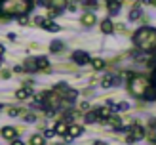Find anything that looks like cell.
<instances>
[{
  "mask_svg": "<svg viewBox=\"0 0 156 145\" xmlns=\"http://www.w3.org/2000/svg\"><path fill=\"white\" fill-rule=\"evenodd\" d=\"M151 4H154V6H156V0H151Z\"/></svg>",
  "mask_w": 156,
  "mask_h": 145,
  "instance_id": "obj_41",
  "label": "cell"
},
{
  "mask_svg": "<svg viewBox=\"0 0 156 145\" xmlns=\"http://www.w3.org/2000/svg\"><path fill=\"white\" fill-rule=\"evenodd\" d=\"M34 23H36L38 27H46V23H48V19H46V17H42V15H36V17H34Z\"/></svg>",
  "mask_w": 156,
  "mask_h": 145,
  "instance_id": "obj_27",
  "label": "cell"
},
{
  "mask_svg": "<svg viewBox=\"0 0 156 145\" xmlns=\"http://www.w3.org/2000/svg\"><path fill=\"white\" fill-rule=\"evenodd\" d=\"M143 99H147V101H154V99H156V86H154V84L147 86L145 94H143Z\"/></svg>",
  "mask_w": 156,
  "mask_h": 145,
  "instance_id": "obj_10",
  "label": "cell"
},
{
  "mask_svg": "<svg viewBox=\"0 0 156 145\" xmlns=\"http://www.w3.org/2000/svg\"><path fill=\"white\" fill-rule=\"evenodd\" d=\"M114 84H118L116 78H114V74H107L105 78L101 80V86H103V88H111V86H114Z\"/></svg>",
  "mask_w": 156,
  "mask_h": 145,
  "instance_id": "obj_17",
  "label": "cell"
},
{
  "mask_svg": "<svg viewBox=\"0 0 156 145\" xmlns=\"http://www.w3.org/2000/svg\"><path fill=\"white\" fill-rule=\"evenodd\" d=\"M25 120H27V122H34V120H36V117H34V114H27Z\"/></svg>",
  "mask_w": 156,
  "mask_h": 145,
  "instance_id": "obj_33",
  "label": "cell"
},
{
  "mask_svg": "<svg viewBox=\"0 0 156 145\" xmlns=\"http://www.w3.org/2000/svg\"><path fill=\"white\" fill-rule=\"evenodd\" d=\"M50 48H51V52H61V50H63V44H61L59 40H55V42H51V46H50Z\"/></svg>",
  "mask_w": 156,
  "mask_h": 145,
  "instance_id": "obj_28",
  "label": "cell"
},
{
  "mask_svg": "<svg viewBox=\"0 0 156 145\" xmlns=\"http://www.w3.org/2000/svg\"><path fill=\"white\" fill-rule=\"evenodd\" d=\"M0 63H2V56H0Z\"/></svg>",
  "mask_w": 156,
  "mask_h": 145,
  "instance_id": "obj_43",
  "label": "cell"
},
{
  "mask_svg": "<svg viewBox=\"0 0 156 145\" xmlns=\"http://www.w3.org/2000/svg\"><path fill=\"white\" fill-rule=\"evenodd\" d=\"M44 29H46V31H51V33H57V31H59V25H57V23H53V21H48Z\"/></svg>",
  "mask_w": 156,
  "mask_h": 145,
  "instance_id": "obj_24",
  "label": "cell"
},
{
  "mask_svg": "<svg viewBox=\"0 0 156 145\" xmlns=\"http://www.w3.org/2000/svg\"><path fill=\"white\" fill-rule=\"evenodd\" d=\"M141 2H151V0H141Z\"/></svg>",
  "mask_w": 156,
  "mask_h": 145,
  "instance_id": "obj_42",
  "label": "cell"
},
{
  "mask_svg": "<svg viewBox=\"0 0 156 145\" xmlns=\"http://www.w3.org/2000/svg\"><path fill=\"white\" fill-rule=\"evenodd\" d=\"M93 145H107V143H103V141H97V143H93Z\"/></svg>",
  "mask_w": 156,
  "mask_h": 145,
  "instance_id": "obj_40",
  "label": "cell"
},
{
  "mask_svg": "<svg viewBox=\"0 0 156 145\" xmlns=\"http://www.w3.org/2000/svg\"><path fill=\"white\" fill-rule=\"evenodd\" d=\"M111 109H112V107H108V105H107V107H99V109H95L99 120H107L108 117H111V114L114 113V111H111Z\"/></svg>",
  "mask_w": 156,
  "mask_h": 145,
  "instance_id": "obj_7",
  "label": "cell"
},
{
  "mask_svg": "<svg viewBox=\"0 0 156 145\" xmlns=\"http://www.w3.org/2000/svg\"><path fill=\"white\" fill-rule=\"evenodd\" d=\"M48 13H50V17H55V15L59 13V10H55V8H50V12H48Z\"/></svg>",
  "mask_w": 156,
  "mask_h": 145,
  "instance_id": "obj_31",
  "label": "cell"
},
{
  "mask_svg": "<svg viewBox=\"0 0 156 145\" xmlns=\"http://www.w3.org/2000/svg\"><path fill=\"white\" fill-rule=\"evenodd\" d=\"M147 86H149V82H147L145 76H133V78L129 80V94L135 96V97H143Z\"/></svg>",
  "mask_w": 156,
  "mask_h": 145,
  "instance_id": "obj_3",
  "label": "cell"
},
{
  "mask_svg": "<svg viewBox=\"0 0 156 145\" xmlns=\"http://www.w3.org/2000/svg\"><path fill=\"white\" fill-rule=\"evenodd\" d=\"M101 31H103L105 34H111L112 31H114V23L111 19H105V21H101Z\"/></svg>",
  "mask_w": 156,
  "mask_h": 145,
  "instance_id": "obj_15",
  "label": "cell"
},
{
  "mask_svg": "<svg viewBox=\"0 0 156 145\" xmlns=\"http://www.w3.org/2000/svg\"><path fill=\"white\" fill-rule=\"evenodd\" d=\"M91 65H93V69L101 71V69L105 67V61H103V59H91Z\"/></svg>",
  "mask_w": 156,
  "mask_h": 145,
  "instance_id": "obj_26",
  "label": "cell"
},
{
  "mask_svg": "<svg viewBox=\"0 0 156 145\" xmlns=\"http://www.w3.org/2000/svg\"><path fill=\"white\" fill-rule=\"evenodd\" d=\"M73 61L74 63H78V65H86V63H90V56L86 52H74L73 53Z\"/></svg>",
  "mask_w": 156,
  "mask_h": 145,
  "instance_id": "obj_4",
  "label": "cell"
},
{
  "mask_svg": "<svg viewBox=\"0 0 156 145\" xmlns=\"http://www.w3.org/2000/svg\"><path fill=\"white\" fill-rule=\"evenodd\" d=\"M8 114H10V117H17L19 111H17V109H10V111H8Z\"/></svg>",
  "mask_w": 156,
  "mask_h": 145,
  "instance_id": "obj_32",
  "label": "cell"
},
{
  "mask_svg": "<svg viewBox=\"0 0 156 145\" xmlns=\"http://www.w3.org/2000/svg\"><path fill=\"white\" fill-rule=\"evenodd\" d=\"M29 96H33V88H30V86L21 88V90H17V94H15V97H17V99H27Z\"/></svg>",
  "mask_w": 156,
  "mask_h": 145,
  "instance_id": "obj_14",
  "label": "cell"
},
{
  "mask_svg": "<svg viewBox=\"0 0 156 145\" xmlns=\"http://www.w3.org/2000/svg\"><path fill=\"white\" fill-rule=\"evenodd\" d=\"M17 23H19V25H27V15H19Z\"/></svg>",
  "mask_w": 156,
  "mask_h": 145,
  "instance_id": "obj_30",
  "label": "cell"
},
{
  "mask_svg": "<svg viewBox=\"0 0 156 145\" xmlns=\"http://www.w3.org/2000/svg\"><path fill=\"white\" fill-rule=\"evenodd\" d=\"M44 140H46L44 134L42 136L40 134H34L33 137H30V145H44Z\"/></svg>",
  "mask_w": 156,
  "mask_h": 145,
  "instance_id": "obj_20",
  "label": "cell"
},
{
  "mask_svg": "<svg viewBox=\"0 0 156 145\" xmlns=\"http://www.w3.org/2000/svg\"><path fill=\"white\" fill-rule=\"evenodd\" d=\"M53 128H55L57 136H67V134H69V124H67V120H59Z\"/></svg>",
  "mask_w": 156,
  "mask_h": 145,
  "instance_id": "obj_9",
  "label": "cell"
},
{
  "mask_svg": "<svg viewBox=\"0 0 156 145\" xmlns=\"http://www.w3.org/2000/svg\"><path fill=\"white\" fill-rule=\"evenodd\" d=\"M141 13H143V12H141V8H139V6H135L133 10L129 12V15H128V19H129V21H137L139 17H141Z\"/></svg>",
  "mask_w": 156,
  "mask_h": 145,
  "instance_id": "obj_18",
  "label": "cell"
},
{
  "mask_svg": "<svg viewBox=\"0 0 156 145\" xmlns=\"http://www.w3.org/2000/svg\"><path fill=\"white\" fill-rule=\"evenodd\" d=\"M44 4L48 8H55V10H65L67 8V0H44Z\"/></svg>",
  "mask_w": 156,
  "mask_h": 145,
  "instance_id": "obj_5",
  "label": "cell"
},
{
  "mask_svg": "<svg viewBox=\"0 0 156 145\" xmlns=\"http://www.w3.org/2000/svg\"><path fill=\"white\" fill-rule=\"evenodd\" d=\"M133 44L141 52H154L156 50V29L143 27L133 34Z\"/></svg>",
  "mask_w": 156,
  "mask_h": 145,
  "instance_id": "obj_2",
  "label": "cell"
},
{
  "mask_svg": "<svg viewBox=\"0 0 156 145\" xmlns=\"http://www.w3.org/2000/svg\"><path fill=\"white\" fill-rule=\"evenodd\" d=\"M55 134H57L55 128H46V130H44V137H48V140H50V137H53Z\"/></svg>",
  "mask_w": 156,
  "mask_h": 145,
  "instance_id": "obj_29",
  "label": "cell"
},
{
  "mask_svg": "<svg viewBox=\"0 0 156 145\" xmlns=\"http://www.w3.org/2000/svg\"><path fill=\"white\" fill-rule=\"evenodd\" d=\"M84 120L88 122V124H91V122H95V120H99V117H97V111H90V113H86V117H84Z\"/></svg>",
  "mask_w": 156,
  "mask_h": 145,
  "instance_id": "obj_19",
  "label": "cell"
},
{
  "mask_svg": "<svg viewBox=\"0 0 156 145\" xmlns=\"http://www.w3.org/2000/svg\"><path fill=\"white\" fill-rule=\"evenodd\" d=\"M107 120H108V124H111V126L116 130V132H120V128H122V120H120L118 114H111V117H108Z\"/></svg>",
  "mask_w": 156,
  "mask_h": 145,
  "instance_id": "obj_11",
  "label": "cell"
},
{
  "mask_svg": "<svg viewBox=\"0 0 156 145\" xmlns=\"http://www.w3.org/2000/svg\"><path fill=\"white\" fill-rule=\"evenodd\" d=\"M30 8H33L30 0H0V15H6V17L27 15Z\"/></svg>",
  "mask_w": 156,
  "mask_h": 145,
  "instance_id": "obj_1",
  "label": "cell"
},
{
  "mask_svg": "<svg viewBox=\"0 0 156 145\" xmlns=\"http://www.w3.org/2000/svg\"><path fill=\"white\" fill-rule=\"evenodd\" d=\"M36 61H38V69H48L50 67V61L46 57H36Z\"/></svg>",
  "mask_w": 156,
  "mask_h": 145,
  "instance_id": "obj_25",
  "label": "cell"
},
{
  "mask_svg": "<svg viewBox=\"0 0 156 145\" xmlns=\"http://www.w3.org/2000/svg\"><path fill=\"white\" fill-rule=\"evenodd\" d=\"M23 69H25V71H29V73H34L36 69H38V61H36L34 57H30V59H27V61H25Z\"/></svg>",
  "mask_w": 156,
  "mask_h": 145,
  "instance_id": "obj_13",
  "label": "cell"
},
{
  "mask_svg": "<svg viewBox=\"0 0 156 145\" xmlns=\"http://www.w3.org/2000/svg\"><path fill=\"white\" fill-rule=\"evenodd\" d=\"M120 12V2H112V4H108V13L111 15H116Z\"/></svg>",
  "mask_w": 156,
  "mask_h": 145,
  "instance_id": "obj_23",
  "label": "cell"
},
{
  "mask_svg": "<svg viewBox=\"0 0 156 145\" xmlns=\"http://www.w3.org/2000/svg\"><path fill=\"white\" fill-rule=\"evenodd\" d=\"M152 84L156 86V71H154V74H152Z\"/></svg>",
  "mask_w": 156,
  "mask_h": 145,
  "instance_id": "obj_38",
  "label": "cell"
},
{
  "mask_svg": "<svg viewBox=\"0 0 156 145\" xmlns=\"http://www.w3.org/2000/svg\"><path fill=\"white\" fill-rule=\"evenodd\" d=\"M129 134L135 137V141H137V140H143V137H145V128H143L141 124H135V126H131Z\"/></svg>",
  "mask_w": 156,
  "mask_h": 145,
  "instance_id": "obj_6",
  "label": "cell"
},
{
  "mask_svg": "<svg viewBox=\"0 0 156 145\" xmlns=\"http://www.w3.org/2000/svg\"><path fill=\"white\" fill-rule=\"evenodd\" d=\"M97 0H84V8L86 10H90V12H93V10H97Z\"/></svg>",
  "mask_w": 156,
  "mask_h": 145,
  "instance_id": "obj_21",
  "label": "cell"
},
{
  "mask_svg": "<svg viewBox=\"0 0 156 145\" xmlns=\"http://www.w3.org/2000/svg\"><path fill=\"white\" fill-rule=\"evenodd\" d=\"M80 109H82V111H88V109H90V103H86V101H84V103L80 105Z\"/></svg>",
  "mask_w": 156,
  "mask_h": 145,
  "instance_id": "obj_34",
  "label": "cell"
},
{
  "mask_svg": "<svg viewBox=\"0 0 156 145\" xmlns=\"http://www.w3.org/2000/svg\"><path fill=\"white\" fill-rule=\"evenodd\" d=\"M95 21H97V17H95V15H93L91 12L82 15V23H84L86 27H93V25H95Z\"/></svg>",
  "mask_w": 156,
  "mask_h": 145,
  "instance_id": "obj_12",
  "label": "cell"
},
{
  "mask_svg": "<svg viewBox=\"0 0 156 145\" xmlns=\"http://www.w3.org/2000/svg\"><path fill=\"white\" fill-rule=\"evenodd\" d=\"M4 52H6V50H4V46L0 44V56H4Z\"/></svg>",
  "mask_w": 156,
  "mask_h": 145,
  "instance_id": "obj_37",
  "label": "cell"
},
{
  "mask_svg": "<svg viewBox=\"0 0 156 145\" xmlns=\"http://www.w3.org/2000/svg\"><path fill=\"white\" fill-rule=\"evenodd\" d=\"M82 132H84V128H82V126H78V124H71V126H69V136H71V137L82 136Z\"/></svg>",
  "mask_w": 156,
  "mask_h": 145,
  "instance_id": "obj_16",
  "label": "cell"
},
{
  "mask_svg": "<svg viewBox=\"0 0 156 145\" xmlns=\"http://www.w3.org/2000/svg\"><path fill=\"white\" fill-rule=\"evenodd\" d=\"M2 137L4 140H15L17 137V130L13 126H6V128H2Z\"/></svg>",
  "mask_w": 156,
  "mask_h": 145,
  "instance_id": "obj_8",
  "label": "cell"
},
{
  "mask_svg": "<svg viewBox=\"0 0 156 145\" xmlns=\"http://www.w3.org/2000/svg\"><path fill=\"white\" fill-rule=\"evenodd\" d=\"M126 141H128V143H133V141H135V137L131 136V134H128V137H126Z\"/></svg>",
  "mask_w": 156,
  "mask_h": 145,
  "instance_id": "obj_35",
  "label": "cell"
},
{
  "mask_svg": "<svg viewBox=\"0 0 156 145\" xmlns=\"http://www.w3.org/2000/svg\"><path fill=\"white\" fill-rule=\"evenodd\" d=\"M12 145H25V143H23L21 140H17V137H15V140H13V143H12Z\"/></svg>",
  "mask_w": 156,
  "mask_h": 145,
  "instance_id": "obj_36",
  "label": "cell"
},
{
  "mask_svg": "<svg viewBox=\"0 0 156 145\" xmlns=\"http://www.w3.org/2000/svg\"><path fill=\"white\" fill-rule=\"evenodd\" d=\"M108 4H112V2H122V0H107Z\"/></svg>",
  "mask_w": 156,
  "mask_h": 145,
  "instance_id": "obj_39",
  "label": "cell"
},
{
  "mask_svg": "<svg viewBox=\"0 0 156 145\" xmlns=\"http://www.w3.org/2000/svg\"><path fill=\"white\" fill-rule=\"evenodd\" d=\"M65 99L69 103H74L76 99V90H65Z\"/></svg>",
  "mask_w": 156,
  "mask_h": 145,
  "instance_id": "obj_22",
  "label": "cell"
}]
</instances>
